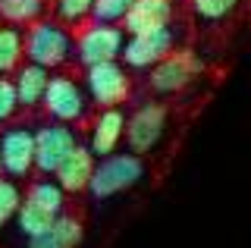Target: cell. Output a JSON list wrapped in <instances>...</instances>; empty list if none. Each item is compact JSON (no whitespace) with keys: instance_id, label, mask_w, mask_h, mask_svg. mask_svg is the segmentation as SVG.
Segmentation results:
<instances>
[{"instance_id":"obj_16","label":"cell","mask_w":251,"mask_h":248,"mask_svg":"<svg viewBox=\"0 0 251 248\" xmlns=\"http://www.w3.org/2000/svg\"><path fill=\"white\" fill-rule=\"evenodd\" d=\"M25 201H31V204H38V207H44L47 214L57 217V214H63V207H66V192H63L57 182H50V179H38V182L28 185Z\"/></svg>"},{"instance_id":"obj_24","label":"cell","mask_w":251,"mask_h":248,"mask_svg":"<svg viewBox=\"0 0 251 248\" xmlns=\"http://www.w3.org/2000/svg\"><path fill=\"white\" fill-rule=\"evenodd\" d=\"M16 110H19V100H16V88L10 79L0 75V123H10Z\"/></svg>"},{"instance_id":"obj_9","label":"cell","mask_w":251,"mask_h":248,"mask_svg":"<svg viewBox=\"0 0 251 248\" xmlns=\"http://www.w3.org/2000/svg\"><path fill=\"white\" fill-rule=\"evenodd\" d=\"M176 50V32L167 28H157V32H145V35H132L123 44L120 57L126 60L129 69H151L154 63H160L167 53Z\"/></svg>"},{"instance_id":"obj_23","label":"cell","mask_w":251,"mask_h":248,"mask_svg":"<svg viewBox=\"0 0 251 248\" xmlns=\"http://www.w3.org/2000/svg\"><path fill=\"white\" fill-rule=\"evenodd\" d=\"M91 6L94 0H57V13L63 22H69V25H78V22H85L91 16Z\"/></svg>"},{"instance_id":"obj_7","label":"cell","mask_w":251,"mask_h":248,"mask_svg":"<svg viewBox=\"0 0 251 248\" xmlns=\"http://www.w3.org/2000/svg\"><path fill=\"white\" fill-rule=\"evenodd\" d=\"M0 167L13 179H25L35 170V132L22 123L6 126L0 135Z\"/></svg>"},{"instance_id":"obj_11","label":"cell","mask_w":251,"mask_h":248,"mask_svg":"<svg viewBox=\"0 0 251 248\" xmlns=\"http://www.w3.org/2000/svg\"><path fill=\"white\" fill-rule=\"evenodd\" d=\"M123 132H126V113L120 110V107L100 110L91 120V145H88V151L94 154V157L113 154L116 148H120V142H123Z\"/></svg>"},{"instance_id":"obj_3","label":"cell","mask_w":251,"mask_h":248,"mask_svg":"<svg viewBox=\"0 0 251 248\" xmlns=\"http://www.w3.org/2000/svg\"><path fill=\"white\" fill-rule=\"evenodd\" d=\"M167 120H170V110L167 104L160 100H148L141 104L135 113L126 120V145H129L132 154H151L157 145H160L163 132H167Z\"/></svg>"},{"instance_id":"obj_10","label":"cell","mask_w":251,"mask_h":248,"mask_svg":"<svg viewBox=\"0 0 251 248\" xmlns=\"http://www.w3.org/2000/svg\"><path fill=\"white\" fill-rule=\"evenodd\" d=\"M75 132L63 123H47L35 132V170L41 176H50L60 167V160L75 148Z\"/></svg>"},{"instance_id":"obj_20","label":"cell","mask_w":251,"mask_h":248,"mask_svg":"<svg viewBox=\"0 0 251 248\" xmlns=\"http://www.w3.org/2000/svg\"><path fill=\"white\" fill-rule=\"evenodd\" d=\"M53 223V214H47L44 207L31 204V201H22L19 211H16V226H19L22 236H38V232H44L47 226Z\"/></svg>"},{"instance_id":"obj_4","label":"cell","mask_w":251,"mask_h":248,"mask_svg":"<svg viewBox=\"0 0 251 248\" xmlns=\"http://www.w3.org/2000/svg\"><path fill=\"white\" fill-rule=\"evenodd\" d=\"M73 41L82 66L110 63L123 50V28L104 25V22H78V32L73 35Z\"/></svg>"},{"instance_id":"obj_12","label":"cell","mask_w":251,"mask_h":248,"mask_svg":"<svg viewBox=\"0 0 251 248\" xmlns=\"http://www.w3.org/2000/svg\"><path fill=\"white\" fill-rule=\"evenodd\" d=\"M173 19V3L170 0H135L129 6V13L123 16V28L129 35H145L167 28Z\"/></svg>"},{"instance_id":"obj_6","label":"cell","mask_w":251,"mask_h":248,"mask_svg":"<svg viewBox=\"0 0 251 248\" xmlns=\"http://www.w3.org/2000/svg\"><path fill=\"white\" fill-rule=\"evenodd\" d=\"M85 82H88L91 100L100 110L120 107L123 100H129V95H132V79H129V73H126V66H120L116 60L85 66Z\"/></svg>"},{"instance_id":"obj_22","label":"cell","mask_w":251,"mask_h":248,"mask_svg":"<svg viewBox=\"0 0 251 248\" xmlns=\"http://www.w3.org/2000/svg\"><path fill=\"white\" fill-rule=\"evenodd\" d=\"M19 204H22L19 185L13 179H0V226H3L6 220H13L16 211H19Z\"/></svg>"},{"instance_id":"obj_1","label":"cell","mask_w":251,"mask_h":248,"mask_svg":"<svg viewBox=\"0 0 251 248\" xmlns=\"http://www.w3.org/2000/svg\"><path fill=\"white\" fill-rule=\"evenodd\" d=\"M145 176V160L132 151H113L107 157H100V164H94L91 182L85 192H91L94 201H107L120 192L132 189Z\"/></svg>"},{"instance_id":"obj_19","label":"cell","mask_w":251,"mask_h":248,"mask_svg":"<svg viewBox=\"0 0 251 248\" xmlns=\"http://www.w3.org/2000/svg\"><path fill=\"white\" fill-rule=\"evenodd\" d=\"M239 6L242 0H192V13L198 16V22H207V25H220V22L232 19Z\"/></svg>"},{"instance_id":"obj_14","label":"cell","mask_w":251,"mask_h":248,"mask_svg":"<svg viewBox=\"0 0 251 248\" xmlns=\"http://www.w3.org/2000/svg\"><path fill=\"white\" fill-rule=\"evenodd\" d=\"M85 236V223L75 214H57L44 232L28 239V248H78Z\"/></svg>"},{"instance_id":"obj_25","label":"cell","mask_w":251,"mask_h":248,"mask_svg":"<svg viewBox=\"0 0 251 248\" xmlns=\"http://www.w3.org/2000/svg\"><path fill=\"white\" fill-rule=\"evenodd\" d=\"M0 173H3V167H0ZM0 179H3V176H0Z\"/></svg>"},{"instance_id":"obj_8","label":"cell","mask_w":251,"mask_h":248,"mask_svg":"<svg viewBox=\"0 0 251 248\" xmlns=\"http://www.w3.org/2000/svg\"><path fill=\"white\" fill-rule=\"evenodd\" d=\"M41 104H44L47 116H53L57 123H82L85 110H88L85 107V91L69 75H50Z\"/></svg>"},{"instance_id":"obj_5","label":"cell","mask_w":251,"mask_h":248,"mask_svg":"<svg viewBox=\"0 0 251 248\" xmlns=\"http://www.w3.org/2000/svg\"><path fill=\"white\" fill-rule=\"evenodd\" d=\"M201 60L195 57V50H173L160 63L151 66L148 85L154 95H179L195 82V75H201Z\"/></svg>"},{"instance_id":"obj_15","label":"cell","mask_w":251,"mask_h":248,"mask_svg":"<svg viewBox=\"0 0 251 248\" xmlns=\"http://www.w3.org/2000/svg\"><path fill=\"white\" fill-rule=\"evenodd\" d=\"M47 82H50V73H47L44 66H38V63H28V66L16 69L13 88H16V100H19V107L35 110V107L41 104V98H44Z\"/></svg>"},{"instance_id":"obj_13","label":"cell","mask_w":251,"mask_h":248,"mask_svg":"<svg viewBox=\"0 0 251 248\" xmlns=\"http://www.w3.org/2000/svg\"><path fill=\"white\" fill-rule=\"evenodd\" d=\"M91 173H94V154L85 148V145H75V148L60 160V167L53 170L57 185L63 192H73V195H78V192L88 189Z\"/></svg>"},{"instance_id":"obj_18","label":"cell","mask_w":251,"mask_h":248,"mask_svg":"<svg viewBox=\"0 0 251 248\" xmlns=\"http://www.w3.org/2000/svg\"><path fill=\"white\" fill-rule=\"evenodd\" d=\"M44 13V0H0V19L10 25H31Z\"/></svg>"},{"instance_id":"obj_21","label":"cell","mask_w":251,"mask_h":248,"mask_svg":"<svg viewBox=\"0 0 251 248\" xmlns=\"http://www.w3.org/2000/svg\"><path fill=\"white\" fill-rule=\"evenodd\" d=\"M132 3H135V0H94L91 19L104 22V25H110V22H123V16L129 13Z\"/></svg>"},{"instance_id":"obj_17","label":"cell","mask_w":251,"mask_h":248,"mask_svg":"<svg viewBox=\"0 0 251 248\" xmlns=\"http://www.w3.org/2000/svg\"><path fill=\"white\" fill-rule=\"evenodd\" d=\"M22 53H25L22 32L13 28V25H0V75L19 69L22 66Z\"/></svg>"},{"instance_id":"obj_2","label":"cell","mask_w":251,"mask_h":248,"mask_svg":"<svg viewBox=\"0 0 251 248\" xmlns=\"http://www.w3.org/2000/svg\"><path fill=\"white\" fill-rule=\"evenodd\" d=\"M22 44H25V53L31 63L44 66V69H53V66H63L75 50V41H73V32L63 28L60 22L53 19H38L28 25V32L22 35Z\"/></svg>"}]
</instances>
